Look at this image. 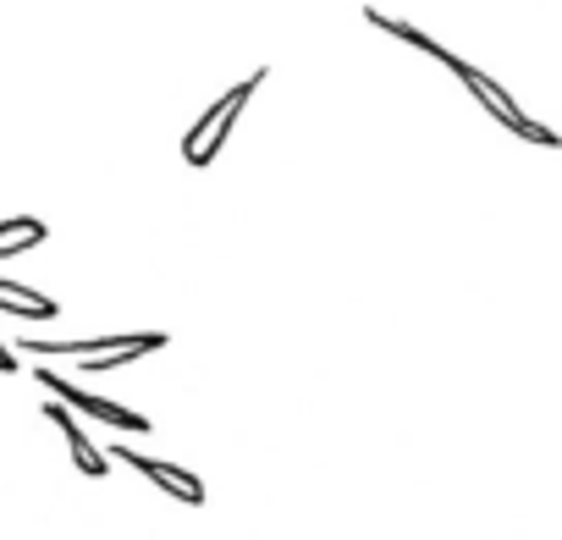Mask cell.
Segmentation results:
<instances>
[{"label": "cell", "instance_id": "9", "mask_svg": "<svg viewBox=\"0 0 562 540\" xmlns=\"http://www.w3.org/2000/svg\"><path fill=\"white\" fill-rule=\"evenodd\" d=\"M0 375H18V353L7 342H0Z\"/></svg>", "mask_w": 562, "mask_h": 540}, {"label": "cell", "instance_id": "1", "mask_svg": "<svg viewBox=\"0 0 562 540\" xmlns=\"http://www.w3.org/2000/svg\"><path fill=\"white\" fill-rule=\"evenodd\" d=\"M259 83H265V67L259 72H248L243 83H232L188 133H182V160L193 166V171H204V166H215V155L226 149V138H232V127H237V116L248 111V100L259 94Z\"/></svg>", "mask_w": 562, "mask_h": 540}, {"label": "cell", "instance_id": "2", "mask_svg": "<svg viewBox=\"0 0 562 540\" xmlns=\"http://www.w3.org/2000/svg\"><path fill=\"white\" fill-rule=\"evenodd\" d=\"M458 83H463V89L480 100V111H485V116H496L513 138H524V144H535V149H562V133H557V127H546V122H535V116H529V111H524V105H518V100L491 78V72H480V67H469V61H463Z\"/></svg>", "mask_w": 562, "mask_h": 540}, {"label": "cell", "instance_id": "6", "mask_svg": "<svg viewBox=\"0 0 562 540\" xmlns=\"http://www.w3.org/2000/svg\"><path fill=\"white\" fill-rule=\"evenodd\" d=\"M364 23H370L375 34H386V40H403L408 50H419V56H430V61H436V67H447L452 78L463 72V56H458V50H447L441 40H430L425 29H414V23H403V18H386L381 7H364Z\"/></svg>", "mask_w": 562, "mask_h": 540}, {"label": "cell", "instance_id": "7", "mask_svg": "<svg viewBox=\"0 0 562 540\" xmlns=\"http://www.w3.org/2000/svg\"><path fill=\"white\" fill-rule=\"evenodd\" d=\"M0 315H18V320H56L61 304L34 293V288H18V282H0Z\"/></svg>", "mask_w": 562, "mask_h": 540}, {"label": "cell", "instance_id": "4", "mask_svg": "<svg viewBox=\"0 0 562 540\" xmlns=\"http://www.w3.org/2000/svg\"><path fill=\"white\" fill-rule=\"evenodd\" d=\"M111 458L127 463L133 474H144L155 491H166V496H177V502H188V507H204V480H199L193 469H177V463H166V458H149V452H138V447H127V441H116Z\"/></svg>", "mask_w": 562, "mask_h": 540}, {"label": "cell", "instance_id": "8", "mask_svg": "<svg viewBox=\"0 0 562 540\" xmlns=\"http://www.w3.org/2000/svg\"><path fill=\"white\" fill-rule=\"evenodd\" d=\"M45 237H50V226L40 215H7V221H0V259H12L23 248H40Z\"/></svg>", "mask_w": 562, "mask_h": 540}, {"label": "cell", "instance_id": "5", "mask_svg": "<svg viewBox=\"0 0 562 540\" xmlns=\"http://www.w3.org/2000/svg\"><path fill=\"white\" fill-rule=\"evenodd\" d=\"M50 425L61 430V441H67V452H72V463H78V474H89V480H105V469H111V452H100L94 447V436L78 425V408H67L61 397H50Z\"/></svg>", "mask_w": 562, "mask_h": 540}, {"label": "cell", "instance_id": "3", "mask_svg": "<svg viewBox=\"0 0 562 540\" xmlns=\"http://www.w3.org/2000/svg\"><path fill=\"white\" fill-rule=\"evenodd\" d=\"M34 381L50 392V397H61L67 408H78V414H89V419H100V425H111V430H133V436H149V414H138V408H122V403H111V397H94V392H78L67 375H56L45 359H40V370H34Z\"/></svg>", "mask_w": 562, "mask_h": 540}]
</instances>
